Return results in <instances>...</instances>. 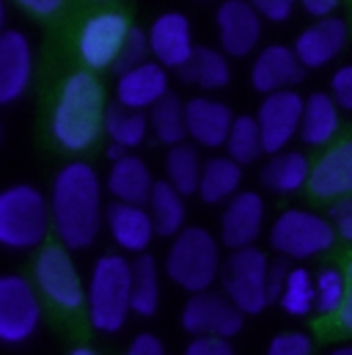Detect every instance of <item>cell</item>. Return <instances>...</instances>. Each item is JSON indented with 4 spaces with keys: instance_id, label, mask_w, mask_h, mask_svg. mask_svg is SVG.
<instances>
[{
    "instance_id": "6da1fadb",
    "label": "cell",
    "mask_w": 352,
    "mask_h": 355,
    "mask_svg": "<svg viewBox=\"0 0 352 355\" xmlns=\"http://www.w3.org/2000/svg\"><path fill=\"white\" fill-rule=\"evenodd\" d=\"M53 234L69 251H86L99 237L105 223L102 182L96 168L86 160H72L58 168L50 184Z\"/></svg>"
},
{
    "instance_id": "ab89813d",
    "label": "cell",
    "mask_w": 352,
    "mask_h": 355,
    "mask_svg": "<svg viewBox=\"0 0 352 355\" xmlns=\"http://www.w3.org/2000/svg\"><path fill=\"white\" fill-rule=\"evenodd\" d=\"M328 218H331V223L336 226L339 240H344V243L352 245V196H344V198L333 201Z\"/></svg>"
},
{
    "instance_id": "9c48e42d",
    "label": "cell",
    "mask_w": 352,
    "mask_h": 355,
    "mask_svg": "<svg viewBox=\"0 0 352 355\" xmlns=\"http://www.w3.org/2000/svg\"><path fill=\"white\" fill-rule=\"evenodd\" d=\"M42 325V292L19 272L0 278V342L19 347L36 336Z\"/></svg>"
},
{
    "instance_id": "f1b7e54d",
    "label": "cell",
    "mask_w": 352,
    "mask_h": 355,
    "mask_svg": "<svg viewBox=\"0 0 352 355\" xmlns=\"http://www.w3.org/2000/svg\"><path fill=\"white\" fill-rule=\"evenodd\" d=\"M182 78L204 91H220L231 83V61L220 47H198Z\"/></svg>"
},
{
    "instance_id": "83f0119b",
    "label": "cell",
    "mask_w": 352,
    "mask_h": 355,
    "mask_svg": "<svg viewBox=\"0 0 352 355\" xmlns=\"http://www.w3.org/2000/svg\"><path fill=\"white\" fill-rule=\"evenodd\" d=\"M275 303L286 317H294V320L317 314V272H311L303 265L289 267L275 295Z\"/></svg>"
},
{
    "instance_id": "52a82bcc",
    "label": "cell",
    "mask_w": 352,
    "mask_h": 355,
    "mask_svg": "<svg viewBox=\"0 0 352 355\" xmlns=\"http://www.w3.org/2000/svg\"><path fill=\"white\" fill-rule=\"evenodd\" d=\"M270 272H272V262L267 259L262 248L254 245L243 251H229L220 272V292L245 317H256L272 303Z\"/></svg>"
},
{
    "instance_id": "d6986e66",
    "label": "cell",
    "mask_w": 352,
    "mask_h": 355,
    "mask_svg": "<svg viewBox=\"0 0 352 355\" xmlns=\"http://www.w3.org/2000/svg\"><path fill=\"white\" fill-rule=\"evenodd\" d=\"M347 39H350L347 22L342 17H325L306 25L297 33L292 47L306 69H322L342 55V50L347 47Z\"/></svg>"
},
{
    "instance_id": "e575fe53",
    "label": "cell",
    "mask_w": 352,
    "mask_h": 355,
    "mask_svg": "<svg viewBox=\"0 0 352 355\" xmlns=\"http://www.w3.org/2000/svg\"><path fill=\"white\" fill-rule=\"evenodd\" d=\"M347 297V275L339 267H322L317 272V314L339 317Z\"/></svg>"
},
{
    "instance_id": "44dd1931",
    "label": "cell",
    "mask_w": 352,
    "mask_h": 355,
    "mask_svg": "<svg viewBox=\"0 0 352 355\" xmlns=\"http://www.w3.org/2000/svg\"><path fill=\"white\" fill-rule=\"evenodd\" d=\"M234 119L237 116L226 102L215 96H193L187 99V141L198 149H226Z\"/></svg>"
},
{
    "instance_id": "e0dca14e",
    "label": "cell",
    "mask_w": 352,
    "mask_h": 355,
    "mask_svg": "<svg viewBox=\"0 0 352 355\" xmlns=\"http://www.w3.org/2000/svg\"><path fill=\"white\" fill-rule=\"evenodd\" d=\"M33 80V47L19 28L0 33V105H14Z\"/></svg>"
},
{
    "instance_id": "7a4b0ae2",
    "label": "cell",
    "mask_w": 352,
    "mask_h": 355,
    "mask_svg": "<svg viewBox=\"0 0 352 355\" xmlns=\"http://www.w3.org/2000/svg\"><path fill=\"white\" fill-rule=\"evenodd\" d=\"M105 91L94 72H72L53 102L50 113V135L58 149L69 155H80L105 132Z\"/></svg>"
},
{
    "instance_id": "ee69618b",
    "label": "cell",
    "mask_w": 352,
    "mask_h": 355,
    "mask_svg": "<svg viewBox=\"0 0 352 355\" xmlns=\"http://www.w3.org/2000/svg\"><path fill=\"white\" fill-rule=\"evenodd\" d=\"M342 0H300V8L314 17V19H325V17H336Z\"/></svg>"
},
{
    "instance_id": "7dc6e473",
    "label": "cell",
    "mask_w": 352,
    "mask_h": 355,
    "mask_svg": "<svg viewBox=\"0 0 352 355\" xmlns=\"http://www.w3.org/2000/svg\"><path fill=\"white\" fill-rule=\"evenodd\" d=\"M325 355H352V345H339V347L328 350Z\"/></svg>"
},
{
    "instance_id": "ffe728a7",
    "label": "cell",
    "mask_w": 352,
    "mask_h": 355,
    "mask_svg": "<svg viewBox=\"0 0 352 355\" xmlns=\"http://www.w3.org/2000/svg\"><path fill=\"white\" fill-rule=\"evenodd\" d=\"M303 78H306V67L300 64L294 47L286 44H267L256 53L251 64V86L262 96L294 89L297 83H303Z\"/></svg>"
},
{
    "instance_id": "bcb514c9",
    "label": "cell",
    "mask_w": 352,
    "mask_h": 355,
    "mask_svg": "<svg viewBox=\"0 0 352 355\" xmlns=\"http://www.w3.org/2000/svg\"><path fill=\"white\" fill-rule=\"evenodd\" d=\"M67 355H99L94 347H88V345H78V347H72Z\"/></svg>"
},
{
    "instance_id": "9a60e30c",
    "label": "cell",
    "mask_w": 352,
    "mask_h": 355,
    "mask_svg": "<svg viewBox=\"0 0 352 355\" xmlns=\"http://www.w3.org/2000/svg\"><path fill=\"white\" fill-rule=\"evenodd\" d=\"M146 33H149L152 58L163 64L168 72L171 69L182 72L198 50L193 42V22L182 11H163L160 17H155Z\"/></svg>"
},
{
    "instance_id": "836d02e7",
    "label": "cell",
    "mask_w": 352,
    "mask_h": 355,
    "mask_svg": "<svg viewBox=\"0 0 352 355\" xmlns=\"http://www.w3.org/2000/svg\"><path fill=\"white\" fill-rule=\"evenodd\" d=\"M226 155L231 160H237L243 168L259 163L262 155H267L256 116H237L234 119V127H231L229 141H226Z\"/></svg>"
},
{
    "instance_id": "2e32d148",
    "label": "cell",
    "mask_w": 352,
    "mask_h": 355,
    "mask_svg": "<svg viewBox=\"0 0 352 355\" xmlns=\"http://www.w3.org/2000/svg\"><path fill=\"white\" fill-rule=\"evenodd\" d=\"M168 86H171L168 69L163 64H157L155 58H149L132 69L118 72L113 96H116V105H121V107L149 113L155 105H160L171 94Z\"/></svg>"
},
{
    "instance_id": "cb8c5ba5",
    "label": "cell",
    "mask_w": 352,
    "mask_h": 355,
    "mask_svg": "<svg viewBox=\"0 0 352 355\" xmlns=\"http://www.w3.org/2000/svg\"><path fill=\"white\" fill-rule=\"evenodd\" d=\"M342 130V107L331 96V91H314L306 96V110H303V127L300 138L311 149L328 146Z\"/></svg>"
},
{
    "instance_id": "3957f363",
    "label": "cell",
    "mask_w": 352,
    "mask_h": 355,
    "mask_svg": "<svg viewBox=\"0 0 352 355\" xmlns=\"http://www.w3.org/2000/svg\"><path fill=\"white\" fill-rule=\"evenodd\" d=\"M88 325L99 334H118L132 314V259L102 254L88 275Z\"/></svg>"
},
{
    "instance_id": "74e56055",
    "label": "cell",
    "mask_w": 352,
    "mask_h": 355,
    "mask_svg": "<svg viewBox=\"0 0 352 355\" xmlns=\"http://www.w3.org/2000/svg\"><path fill=\"white\" fill-rule=\"evenodd\" d=\"M256 11H259V17H262L264 22H286L292 14H294V8L300 6V0H248Z\"/></svg>"
},
{
    "instance_id": "603a6c76",
    "label": "cell",
    "mask_w": 352,
    "mask_h": 355,
    "mask_svg": "<svg viewBox=\"0 0 352 355\" xmlns=\"http://www.w3.org/2000/svg\"><path fill=\"white\" fill-rule=\"evenodd\" d=\"M155 184H157V179L152 174V168L135 152H127L118 160H110V171H107V179H105V190L110 193L113 201L146 204L149 196H152V190H155Z\"/></svg>"
},
{
    "instance_id": "f35d334b",
    "label": "cell",
    "mask_w": 352,
    "mask_h": 355,
    "mask_svg": "<svg viewBox=\"0 0 352 355\" xmlns=\"http://www.w3.org/2000/svg\"><path fill=\"white\" fill-rule=\"evenodd\" d=\"M331 96L339 102L342 110L352 113V64H342L331 75Z\"/></svg>"
},
{
    "instance_id": "1f68e13d",
    "label": "cell",
    "mask_w": 352,
    "mask_h": 355,
    "mask_svg": "<svg viewBox=\"0 0 352 355\" xmlns=\"http://www.w3.org/2000/svg\"><path fill=\"white\" fill-rule=\"evenodd\" d=\"M204 163H206V160H201L195 144L184 141V144H179V146H171V149L166 152V160H163L166 182H171L182 196H198Z\"/></svg>"
},
{
    "instance_id": "ac0fdd59",
    "label": "cell",
    "mask_w": 352,
    "mask_h": 355,
    "mask_svg": "<svg viewBox=\"0 0 352 355\" xmlns=\"http://www.w3.org/2000/svg\"><path fill=\"white\" fill-rule=\"evenodd\" d=\"M105 226H107L110 240L118 245V251L132 254V257L146 254L157 237V229H155V220L146 204L110 201L105 209Z\"/></svg>"
},
{
    "instance_id": "d4e9b609",
    "label": "cell",
    "mask_w": 352,
    "mask_h": 355,
    "mask_svg": "<svg viewBox=\"0 0 352 355\" xmlns=\"http://www.w3.org/2000/svg\"><path fill=\"white\" fill-rule=\"evenodd\" d=\"M311 163L303 152L297 149H283L278 155H270V160L264 163L262 179L264 190L275 193V196H294L300 190L308 187V179H311Z\"/></svg>"
},
{
    "instance_id": "7bdbcfd3",
    "label": "cell",
    "mask_w": 352,
    "mask_h": 355,
    "mask_svg": "<svg viewBox=\"0 0 352 355\" xmlns=\"http://www.w3.org/2000/svg\"><path fill=\"white\" fill-rule=\"evenodd\" d=\"M14 3L22 11H28L30 17H39V19H50L67 6V0H14Z\"/></svg>"
},
{
    "instance_id": "f6af8a7d",
    "label": "cell",
    "mask_w": 352,
    "mask_h": 355,
    "mask_svg": "<svg viewBox=\"0 0 352 355\" xmlns=\"http://www.w3.org/2000/svg\"><path fill=\"white\" fill-rule=\"evenodd\" d=\"M344 275H347V297H344V306L339 311V322H342L344 331L352 334V259L344 267Z\"/></svg>"
},
{
    "instance_id": "d590c367",
    "label": "cell",
    "mask_w": 352,
    "mask_h": 355,
    "mask_svg": "<svg viewBox=\"0 0 352 355\" xmlns=\"http://www.w3.org/2000/svg\"><path fill=\"white\" fill-rule=\"evenodd\" d=\"M314 353V342L306 331H283L278 336L270 339L264 355H311Z\"/></svg>"
},
{
    "instance_id": "b9f144b4",
    "label": "cell",
    "mask_w": 352,
    "mask_h": 355,
    "mask_svg": "<svg viewBox=\"0 0 352 355\" xmlns=\"http://www.w3.org/2000/svg\"><path fill=\"white\" fill-rule=\"evenodd\" d=\"M121 355H166V345L157 334L143 331V334L132 336V342L127 345V350Z\"/></svg>"
},
{
    "instance_id": "30bf717a",
    "label": "cell",
    "mask_w": 352,
    "mask_h": 355,
    "mask_svg": "<svg viewBox=\"0 0 352 355\" xmlns=\"http://www.w3.org/2000/svg\"><path fill=\"white\" fill-rule=\"evenodd\" d=\"M182 331L193 339L212 336V339H234L245 328V314L223 295V292H198L190 295L179 314Z\"/></svg>"
},
{
    "instance_id": "f546056e",
    "label": "cell",
    "mask_w": 352,
    "mask_h": 355,
    "mask_svg": "<svg viewBox=\"0 0 352 355\" xmlns=\"http://www.w3.org/2000/svg\"><path fill=\"white\" fill-rule=\"evenodd\" d=\"M105 135L110 138L113 146H118L124 152H135L152 135L149 113L130 110V107H121V105H110L107 116H105Z\"/></svg>"
},
{
    "instance_id": "484cf974",
    "label": "cell",
    "mask_w": 352,
    "mask_h": 355,
    "mask_svg": "<svg viewBox=\"0 0 352 355\" xmlns=\"http://www.w3.org/2000/svg\"><path fill=\"white\" fill-rule=\"evenodd\" d=\"M243 166L231 160L229 155H215L204 163V174L198 184V198L206 207L229 204L240 190H243Z\"/></svg>"
},
{
    "instance_id": "60d3db41",
    "label": "cell",
    "mask_w": 352,
    "mask_h": 355,
    "mask_svg": "<svg viewBox=\"0 0 352 355\" xmlns=\"http://www.w3.org/2000/svg\"><path fill=\"white\" fill-rule=\"evenodd\" d=\"M182 355H234V347H231V339L198 336V339H190Z\"/></svg>"
},
{
    "instance_id": "277c9868",
    "label": "cell",
    "mask_w": 352,
    "mask_h": 355,
    "mask_svg": "<svg viewBox=\"0 0 352 355\" xmlns=\"http://www.w3.org/2000/svg\"><path fill=\"white\" fill-rule=\"evenodd\" d=\"M223 243L204 226H187L182 234H176L166 251L163 272L168 281L176 284L187 295L209 292L223 272Z\"/></svg>"
},
{
    "instance_id": "5bb4252c",
    "label": "cell",
    "mask_w": 352,
    "mask_h": 355,
    "mask_svg": "<svg viewBox=\"0 0 352 355\" xmlns=\"http://www.w3.org/2000/svg\"><path fill=\"white\" fill-rule=\"evenodd\" d=\"M267 204L256 190H240L220 212V243L226 251L254 248L264 232Z\"/></svg>"
},
{
    "instance_id": "5b68a950",
    "label": "cell",
    "mask_w": 352,
    "mask_h": 355,
    "mask_svg": "<svg viewBox=\"0 0 352 355\" xmlns=\"http://www.w3.org/2000/svg\"><path fill=\"white\" fill-rule=\"evenodd\" d=\"M53 232L50 196L36 184L17 182L0 193V245L8 251L44 248Z\"/></svg>"
},
{
    "instance_id": "7402d4cb",
    "label": "cell",
    "mask_w": 352,
    "mask_h": 355,
    "mask_svg": "<svg viewBox=\"0 0 352 355\" xmlns=\"http://www.w3.org/2000/svg\"><path fill=\"white\" fill-rule=\"evenodd\" d=\"M308 193L322 201H339L352 196V141L331 146L311 168Z\"/></svg>"
},
{
    "instance_id": "4316f807",
    "label": "cell",
    "mask_w": 352,
    "mask_h": 355,
    "mask_svg": "<svg viewBox=\"0 0 352 355\" xmlns=\"http://www.w3.org/2000/svg\"><path fill=\"white\" fill-rule=\"evenodd\" d=\"M187 196H182L171 182L166 179H157L146 207H149V215L155 220V229H157V237H168L174 240L176 234H182L187 229Z\"/></svg>"
},
{
    "instance_id": "8d00e7d4",
    "label": "cell",
    "mask_w": 352,
    "mask_h": 355,
    "mask_svg": "<svg viewBox=\"0 0 352 355\" xmlns=\"http://www.w3.org/2000/svg\"><path fill=\"white\" fill-rule=\"evenodd\" d=\"M149 58H152L149 33H143L141 28H132L130 36H127V44H124V50H121V55H118L116 69L124 72V69H132V67H138V64H143V61H149Z\"/></svg>"
},
{
    "instance_id": "8fae6325",
    "label": "cell",
    "mask_w": 352,
    "mask_h": 355,
    "mask_svg": "<svg viewBox=\"0 0 352 355\" xmlns=\"http://www.w3.org/2000/svg\"><path fill=\"white\" fill-rule=\"evenodd\" d=\"M130 31H132V25H130L127 14H121V11L91 14L78 33V55L88 72L116 67Z\"/></svg>"
},
{
    "instance_id": "4fadbf2b",
    "label": "cell",
    "mask_w": 352,
    "mask_h": 355,
    "mask_svg": "<svg viewBox=\"0 0 352 355\" xmlns=\"http://www.w3.org/2000/svg\"><path fill=\"white\" fill-rule=\"evenodd\" d=\"M264 19L248 0H223L215 11L220 50L229 58H248L262 42Z\"/></svg>"
},
{
    "instance_id": "7c38bea8",
    "label": "cell",
    "mask_w": 352,
    "mask_h": 355,
    "mask_svg": "<svg viewBox=\"0 0 352 355\" xmlns=\"http://www.w3.org/2000/svg\"><path fill=\"white\" fill-rule=\"evenodd\" d=\"M303 110H306V96L294 89L262 96V105L256 110V121L262 130L267 155H278V152L289 149L294 135H300Z\"/></svg>"
},
{
    "instance_id": "d6a6232c",
    "label": "cell",
    "mask_w": 352,
    "mask_h": 355,
    "mask_svg": "<svg viewBox=\"0 0 352 355\" xmlns=\"http://www.w3.org/2000/svg\"><path fill=\"white\" fill-rule=\"evenodd\" d=\"M152 135L163 146H179L187 141V102H182L176 94H168L160 105L149 110Z\"/></svg>"
},
{
    "instance_id": "ba28073f",
    "label": "cell",
    "mask_w": 352,
    "mask_h": 355,
    "mask_svg": "<svg viewBox=\"0 0 352 355\" xmlns=\"http://www.w3.org/2000/svg\"><path fill=\"white\" fill-rule=\"evenodd\" d=\"M33 284L42 292V297L61 311L86 309L88 286L83 284V275L72 259V251L64 248L61 243L39 248L33 262Z\"/></svg>"
},
{
    "instance_id": "8992f818",
    "label": "cell",
    "mask_w": 352,
    "mask_h": 355,
    "mask_svg": "<svg viewBox=\"0 0 352 355\" xmlns=\"http://www.w3.org/2000/svg\"><path fill=\"white\" fill-rule=\"evenodd\" d=\"M336 240H339V234L328 215L300 209V207L278 212L267 232L270 248L281 259H292V262L317 259V257L328 254Z\"/></svg>"
},
{
    "instance_id": "4dcf8cb0",
    "label": "cell",
    "mask_w": 352,
    "mask_h": 355,
    "mask_svg": "<svg viewBox=\"0 0 352 355\" xmlns=\"http://www.w3.org/2000/svg\"><path fill=\"white\" fill-rule=\"evenodd\" d=\"M160 265L152 254H141L132 259V314L149 320L160 311Z\"/></svg>"
}]
</instances>
